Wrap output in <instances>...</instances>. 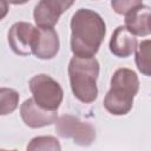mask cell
<instances>
[{
	"instance_id": "cell-1",
	"label": "cell",
	"mask_w": 151,
	"mask_h": 151,
	"mask_svg": "<svg viewBox=\"0 0 151 151\" xmlns=\"http://www.w3.org/2000/svg\"><path fill=\"white\" fill-rule=\"evenodd\" d=\"M106 34L101 15L90 8L77 9L71 18V51L74 57H94Z\"/></svg>"
},
{
	"instance_id": "cell-2",
	"label": "cell",
	"mask_w": 151,
	"mask_h": 151,
	"mask_svg": "<svg viewBox=\"0 0 151 151\" xmlns=\"http://www.w3.org/2000/svg\"><path fill=\"white\" fill-rule=\"evenodd\" d=\"M139 91V79L134 71L122 67L111 77L110 90L104 97V107L113 116L127 114L132 106L133 99Z\"/></svg>"
},
{
	"instance_id": "cell-3",
	"label": "cell",
	"mask_w": 151,
	"mask_h": 151,
	"mask_svg": "<svg viewBox=\"0 0 151 151\" xmlns=\"http://www.w3.org/2000/svg\"><path fill=\"white\" fill-rule=\"evenodd\" d=\"M68 77L72 93L78 100L90 104L97 99L99 61L94 57L80 58L73 55L68 63Z\"/></svg>"
},
{
	"instance_id": "cell-4",
	"label": "cell",
	"mask_w": 151,
	"mask_h": 151,
	"mask_svg": "<svg viewBox=\"0 0 151 151\" xmlns=\"http://www.w3.org/2000/svg\"><path fill=\"white\" fill-rule=\"evenodd\" d=\"M32 99L47 111H57L63 101L64 91L60 84L45 73L35 74L28 83Z\"/></svg>"
},
{
	"instance_id": "cell-5",
	"label": "cell",
	"mask_w": 151,
	"mask_h": 151,
	"mask_svg": "<svg viewBox=\"0 0 151 151\" xmlns=\"http://www.w3.org/2000/svg\"><path fill=\"white\" fill-rule=\"evenodd\" d=\"M55 132L61 138L72 139L74 144L88 146L96 139V129L88 122H83L76 116L64 114L57 119Z\"/></svg>"
},
{
	"instance_id": "cell-6",
	"label": "cell",
	"mask_w": 151,
	"mask_h": 151,
	"mask_svg": "<svg viewBox=\"0 0 151 151\" xmlns=\"http://www.w3.org/2000/svg\"><path fill=\"white\" fill-rule=\"evenodd\" d=\"M37 27L29 22H14L7 33V40L11 50L21 57L31 55L37 37Z\"/></svg>"
},
{
	"instance_id": "cell-7",
	"label": "cell",
	"mask_w": 151,
	"mask_h": 151,
	"mask_svg": "<svg viewBox=\"0 0 151 151\" xmlns=\"http://www.w3.org/2000/svg\"><path fill=\"white\" fill-rule=\"evenodd\" d=\"M74 1L67 0H41L39 1L33 9V19L37 24V27H50L53 28L60 15L66 12Z\"/></svg>"
},
{
	"instance_id": "cell-8",
	"label": "cell",
	"mask_w": 151,
	"mask_h": 151,
	"mask_svg": "<svg viewBox=\"0 0 151 151\" xmlns=\"http://www.w3.org/2000/svg\"><path fill=\"white\" fill-rule=\"evenodd\" d=\"M20 117L26 126L31 129H40L52 125L57 122V111H47L40 107L32 98L26 99L20 105Z\"/></svg>"
},
{
	"instance_id": "cell-9",
	"label": "cell",
	"mask_w": 151,
	"mask_h": 151,
	"mask_svg": "<svg viewBox=\"0 0 151 151\" xmlns=\"http://www.w3.org/2000/svg\"><path fill=\"white\" fill-rule=\"evenodd\" d=\"M37 29L38 31L32 54L41 60L53 59L60 48V41L57 31L50 27H37Z\"/></svg>"
},
{
	"instance_id": "cell-10",
	"label": "cell",
	"mask_w": 151,
	"mask_h": 151,
	"mask_svg": "<svg viewBox=\"0 0 151 151\" xmlns=\"http://www.w3.org/2000/svg\"><path fill=\"white\" fill-rule=\"evenodd\" d=\"M126 29L134 37H145L151 33L150 7L140 2L125 15Z\"/></svg>"
},
{
	"instance_id": "cell-11",
	"label": "cell",
	"mask_w": 151,
	"mask_h": 151,
	"mask_svg": "<svg viewBox=\"0 0 151 151\" xmlns=\"http://www.w3.org/2000/svg\"><path fill=\"white\" fill-rule=\"evenodd\" d=\"M109 47L113 55L118 58H127L132 55L137 47V38L122 25L113 31Z\"/></svg>"
},
{
	"instance_id": "cell-12",
	"label": "cell",
	"mask_w": 151,
	"mask_h": 151,
	"mask_svg": "<svg viewBox=\"0 0 151 151\" xmlns=\"http://www.w3.org/2000/svg\"><path fill=\"white\" fill-rule=\"evenodd\" d=\"M150 46H151V41H150V39H146V40L140 41L134 50V52H136V66H137L138 71L146 77L151 76Z\"/></svg>"
},
{
	"instance_id": "cell-13",
	"label": "cell",
	"mask_w": 151,
	"mask_h": 151,
	"mask_svg": "<svg viewBox=\"0 0 151 151\" xmlns=\"http://www.w3.org/2000/svg\"><path fill=\"white\" fill-rule=\"evenodd\" d=\"M20 96L14 88L0 87V116L11 114L19 106Z\"/></svg>"
},
{
	"instance_id": "cell-14",
	"label": "cell",
	"mask_w": 151,
	"mask_h": 151,
	"mask_svg": "<svg viewBox=\"0 0 151 151\" xmlns=\"http://www.w3.org/2000/svg\"><path fill=\"white\" fill-rule=\"evenodd\" d=\"M26 151H61V145L53 136H37L28 142Z\"/></svg>"
},
{
	"instance_id": "cell-15",
	"label": "cell",
	"mask_w": 151,
	"mask_h": 151,
	"mask_svg": "<svg viewBox=\"0 0 151 151\" xmlns=\"http://www.w3.org/2000/svg\"><path fill=\"white\" fill-rule=\"evenodd\" d=\"M140 2L143 1H139V0H116V1H112L111 2V6L113 8V11L118 14H122V15H126L133 7H136L137 5H139Z\"/></svg>"
},
{
	"instance_id": "cell-16",
	"label": "cell",
	"mask_w": 151,
	"mask_h": 151,
	"mask_svg": "<svg viewBox=\"0 0 151 151\" xmlns=\"http://www.w3.org/2000/svg\"><path fill=\"white\" fill-rule=\"evenodd\" d=\"M8 11H9V6H8V4L5 2V1H0V21L7 15Z\"/></svg>"
},
{
	"instance_id": "cell-17",
	"label": "cell",
	"mask_w": 151,
	"mask_h": 151,
	"mask_svg": "<svg viewBox=\"0 0 151 151\" xmlns=\"http://www.w3.org/2000/svg\"><path fill=\"white\" fill-rule=\"evenodd\" d=\"M0 151H12V150H1V149H0Z\"/></svg>"
},
{
	"instance_id": "cell-18",
	"label": "cell",
	"mask_w": 151,
	"mask_h": 151,
	"mask_svg": "<svg viewBox=\"0 0 151 151\" xmlns=\"http://www.w3.org/2000/svg\"><path fill=\"white\" fill-rule=\"evenodd\" d=\"M12 151H17V150H12Z\"/></svg>"
}]
</instances>
